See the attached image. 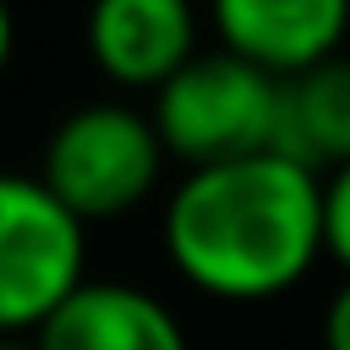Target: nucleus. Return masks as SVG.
<instances>
[{
    "instance_id": "obj_3",
    "label": "nucleus",
    "mask_w": 350,
    "mask_h": 350,
    "mask_svg": "<svg viewBox=\"0 0 350 350\" xmlns=\"http://www.w3.org/2000/svg\"><path fill=\"white\" fill-rule=\"evenodd\" d=\"M164 159L170 153L142 109L98 98V104L71 109L66 120H55L44 159H38V180L82 224H104L153 197Z\"/></svg>"
},
{
    "instance_id": "obj_8",
    "label": "nucleus",
    "mask_w": 350,
    "mask_h": 350,
    "mask_svg": "<svg viewBox=\"0 0 350 350\" xmlns=\"http://www.w3.org/2000/svg\"><path fill=\"white\" fill-rule=\"evenodd\" d=\"M273 153L312 170L317 180L350 164V55L279 82Z\"/></svg>"
},
{
    "instance_id": "obj_9",
    "label": "nucleus",
    "mask_w": 350,
    "mask_h": 350,
    "mask_svg": "<svg viewBox=\"0 0 350 350\" xmlns=\"http://www.w3.org/2000/svg\"><path fill=\"white\" fill-rule=\"evenodd\" d=\"M323 257H334L350 279V164L323 175Z\"/></svg>"
},
{
    "instance_id": "obj_6",
    "label": "nucleus",
    "mask_w": 350,
    "mask_h": 350,
    "mask_svg": "<svg viewBox=\"0 0 350 350\" xmlns=\"http://www.w3.org/2000/svg\"><path fill=\"white\" fill-rule=\"evenodd\" d=\"M82 38L93 66L115 88L159 93L197 55V5L191 0H88Z\"/></svg>"
},
{
    "instance_id": "obj_11",
    "label": "nucleus",
    "mask_w": 350,
    "mask_h": 350,
    "mask_svg": "<svg viewBox=\"0 0 350 350\" xmlns=\"http://www.w3.org/2000/svg\"><path fill=\"white\" fill-rule=\"evenodd\" d=\"M11 49H16V16H11V0H0V77L11 66Z\"/></svg>"
},
{
    "instance_id": "obj_4",
    "label": "nucleus",
    "mask_w": 350,
    "mask_h": 350,
    "mask_svg": "<svg viewBox=\"0 0 350 350\" xmlns=\"http://www.w3.org/2000/svg\"><path fill=\"white\" fill-rule=\"evenodd\" d=\"M88 284V224L38 175L0 170V339L38 334Z\"/></svg>"
},
{
    "instance_id": "obj_10",
    "label": "nucleus",
    "mask_w": 350,
    "mask_h": 350,
    "mask_svg": "<svg viewBox=\"0 0 350 350\" xmlns=\"http://www.w3.org/2000/svg\"><path fill=\"white\" fill-rule=\"evenodd\" d=\"M323 350H350V279L323 306Z\"/></svg>"
},
{
    "instance_id": "obj_5",
    "label": "nucleus",
    "mask_w": 350,
    "mask_h": 350,
    "mask_svg": "<svg viewBox=\"0 0 350 350\" xmlns=\"http://www.w3.org/2000/svg\"><path fill=\"white\" fill-rule=\"evenodd\" d=\"M208 22L219 49L284 82L345 55L350 0H208Z\"/></svg>"
},
{
    "instance_id": "obj_1",
    "label": "nucleus",
    "mask_w": 350,
    "mask_h": 350,
    "mask_svg": "<svg viewBox=\"0 0 350 350\" xmlns=\"http://www.w3.org/2000/svg\"><path fill=\"white\" fill-rule=\"evenodd\" d=\"M159 235L191 290L213 301H273L323 257V180L279 153L186 170Z\"/></svg>"
},
{
    "instance_id": "obj_2",
    "label": "nucleus",
    "mask_w": 350,
    "mask_h": 350,
    "mask_svg": "<svg viewBox=\"0 0 350 350\" xmlns=\"http://www.w3.org/2000/svg\"><path fill=\"white\" fill-rule=\"evenodd\" d=\"M159 142L186 170L273 153V120H279V77L257 71L252 60L230 49H197L148 109Z\"/></svg>"
},
{
    "instance_id": "obj_7",
    "label": "nucleus",
    "mask_w": 350,
    "mask_h": 350,
    "mask_svg": "<svg viewBox=\"0 0 350 350\" xmlns=\"http://www.w3.org/2000/svg\"><path fill=\"white\" fill-rule=\"evenodd\" d=\"M38 350H186L180 317L142 284L88 279L38 334Z\"/></svg>"
},
{
    "instance_id": "obj_12",
    "label": "nucleus",
    "mask_w": 350,
    "mask_h": 350,
    "mask_svg": "<svg viewBox=\"0 0 350 350\" xmlns=\"http://www.w3.org/2000/svg\"><path fill=\"white\" fill-rule=\"evenodd\" d=\"M0 350H38V345H33V334H5Z\"/></svg>"
}]
</instances>
